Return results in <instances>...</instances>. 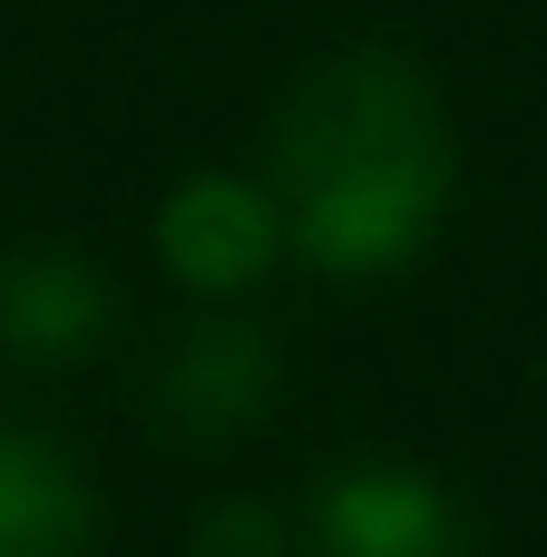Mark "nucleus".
<instances>
[{"label": "nucleus", "mask_w": 547, "mask_h": 557, "mask_svg": "<svg viewBox=\"0 0 547 557\" xmlns=\"http://www.w3.org/2000/svg\"><path fill=\"white\" fill-rule=\"evenodd\" d=\"M284 401V352L264 323H245L235 304L176 323L147 362V421L176 441V450H235L274 421Z\"/></svg>", "instance_id": "obj_2"}, {"label": "nucleus", "mask_w": 547, "mask_h": 557, "mask_svg": "<svg viewBox=\"0 0 547 557\" xmlns=\"http://www.w3.org/2000/svg\"><path fill=\"white\" fill-rule=\"evenodd\" d=\"M313 557H480V529L460 509V490L401 450H352L313 480V499L294 509Z\"/></svg>", "instance_id": "obj_3"}, {"label": "nucleus", "mask_w": 547, "mask_h": 557, "mask_svg": "<svg viewBox=\"0 0 547 557\" xmlns=\"http://www.w3.org/2000/svg\"><path fill=\"white\" fill-rule=\"evenodd\" d=\"M196 557H294L303 548V529H294V509H274V499H254V490H215L206 509H196Z\"/></svg>", "instance_id": "obj_7"}, {"label": "nucleus", "mask_w": 547, "mask_h": 557, "mask_svg": "<svg viewBox=\"0 0 547 557\" xmlns=\"http://www.w3.org/2000/svg\"><path fill=\"white\" fill-rule=\"evenodd\" d=\"M264 186L284 215V255L333 284H382L431 255L460 186V137L421 59L343 49L294 78L264 137Z\"/></svg>", "instance_id": "obj_1"}, {"label": "nucleus", "mask_w": 547, "mask_h": 557, "mask_svg": "<svg viewBox=\"0 0 547 557\" xmlns=\"http://www.w3.org/2000/svg\"><path fill=\"white\" fill-rule=\"evenodd\" d=\"M117 333V284L88 245H10L0 255V362L20 372H69V362H98Z\"/></svg>", "instance_id": "obj_5"}, {"label": "nucleus", "mask_w": 547, "mask_h": 557, "mask_svg": "<svg viewBox=\"0 0 547 557\" xmlns=\"http://www.w3.org/2000/svg\"><path fill=\"white\" fill-rule=\"evenodd\" d=\"M0 557H98V480L29 421H0Z\"/></svg>", "instance_id": "obj_6"}, {"label": "nucleus", "mask_w": 547, "mask_h": 557, "mask_svg": "<svg viewBox=\"0 0 547 557\" xmlns=\"http://www.w3.org/2000/svg\"><path fill=\"white\" fill-rule=\"evenodd\" d=\"M157 255L166 274L196 294V304H235L254 294L274 264H284V215H274V186L264 176H225V166H186L166 196H157Z\"/></svg>", "instance_id": "obj_4"}]
</instances>
